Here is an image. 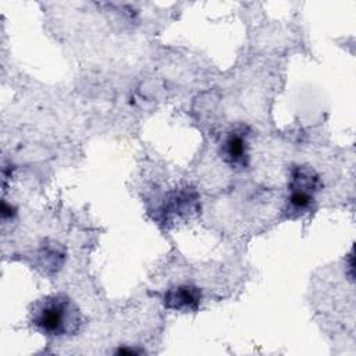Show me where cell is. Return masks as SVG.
<instances>
[{
  "mask_svg": "<svg viewBox=\"0 0 356 356\" xmlns=\"http://www.w3.org/2000/svg\"><path fill=\"white\" fill-rule=\"evenodd\" d=\"M117 355H138V353H143V350H138V349H132V348H120L115 350Z\"/></svg>",
  "mask_w": 356,
  "mask_h": 356,
  "instance_id": "obj_6",
  "label": "cell"
},
{
  "mask_svg": "<svg viewBox=\"0 0 356 356\" xmlns=\"http://www.w3.org/2000/svg\"><path fill=\"white\" fill-rule=\"evenodd\" d=\"M323 188V182L317 171L309 165H295L291 170L288 182V203L293 211L307 210L316 197V193Z\"/></svg>",
  "mask_w": 356,
  "mask_h": 356,
  "instance_id": "obj_2",
  "label": "cell"
},
{
  "mask_svg": "<svg viewBox=\"0 0 356 356\" xmlns=\"http://www.w3.org/2000/svg\"><path fill=\"white\" fill-rule=\"evenodd\" d=\"M202 302V291L192 284H179L165 291L163 303L167 309L189 313L196 312Z\"/></svg>",
  "mask_w": 356,
  "mask_h": 356,
  "instance_id": "obj_4",
  "label": "cell"
},
{
  "mask_svg": "<svg viewBox=\"0 0 356 356\" xmlns=\"http://www.w3.org/2000/svg\"><path fill=\"white\" fill-rule=\"evenodd\" d=\"M197 204L196 191L192 188H184L181 191H172L167 195L161 211L167 221H174L193 213L197 209Z\"/></svg>",
  "mask_w": 356,
  "mask_h": 356,
  "instance_id": "obj_5",
  "label": "cell"
},
{
  "mask_svg": "<svg viewBox=\"0 0 356 356\" xmlns=\"http://www.w3.org/2000/svg\"><path fill=\"white\" fill-rule=\"evenodd\" d=\"M31 324L46 335H75L82 325L78 305L65 293H54L36 300L29 313Z\"/></svg>",
  "mask_w": 356,
  "mask_h": 356,
  "instance_id": "obj_1",
  "label": "cell"
},
{
  "mask_svg": "<svg viewBox=\"0 0 356 356\" xmlns=\"http://www.w3.org/2000/svg\"><path fill=\"white\" fill-rule=\"evenodd\" d=\"M249 129L246 127H236L231 129L221 146H220V154L222 161L231 167V168H246L249 164Z\"/></svg>",
  "mask_w": 356,
  "mask_h": 356,
  "instance_id": "obj_3",
  "label": "cell"
}]
</instances>
